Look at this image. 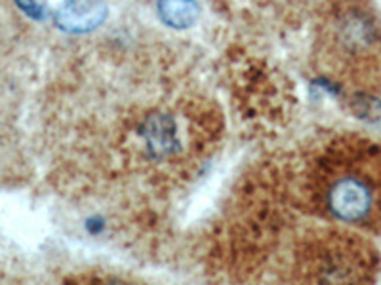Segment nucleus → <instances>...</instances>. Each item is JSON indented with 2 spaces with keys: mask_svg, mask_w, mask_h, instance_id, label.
<instances>
[{
  "mask_svg": "<svg viewBox=\"0 0 381 285\" xmlns=\"http://www.w3.org/2000/svg\"><path fill=\"white\" fill-rule=\"evenodd\" d=\"M290 200L318 221L381 236V142L351 130L311 137L290 167Z\"/></svg>",
  "mask_w": 381,
  "mask_h": 285,
  "instance_id": "2",
  "label": "nucleus"
},
{
  "mask_svg": "<svg viewBox=\"0 0 381 285\" xmlns=\"http://www.w3.org/2000/svg\"><path fill=\"white\" fill-rule=\"evenodd\" d=\"M311 68L343 99L381 95V11L374 0H324L313 28Z\"/></svg>",
  "mask_w": 381,
  "mask_h": 285,
  "instance_id": "3",
  "label": "nucleus"
},
{
  "mask_svg": "<svg viewBox=\"0 0 381 285\" xmlns=\"http://www.w3.org/2000/svg\"><path fill=\"white\" fill-rule=\"evenodd\" d=\"M116 71L65 93L58 116L65 177L133 198L178 190L218 148L220 108L185 74L156 68V59L147 71Z\"/></svg>",
  "mask_w": 381,
  "mask_h": 285,
  "instance_id": "1",
  "label": "nucleus"
},
{
  "mask_svg": "<svg viewBox=\"0 0 381 285\" xmlns=\"http://www.w3.org/2000/svg\"><path fill=\"white\" fill-rule=\"evenodd\" d=\"M288 270L290 281L374 284L381 256L377 247L357 230L326 222L295 236Z\"/></svg>",
  "mask_w": 381,
  "mask_h": 285,
  "instance_id": "4",
  "label": "nucleus"
},
{
  "mask_svg": "<svg viewBox=\"0 0 381 285\" xmlns=\"http://www.w3.org/2000/svg\"><path fill=\"white\" fill-rule=\"evenodd\" d=\"M349 108L357 118L368 120L372 124H381V101L377 95H351L343 99Z\"/></svg>",
  "mask_w": 381,
  "mask_h": 285,
  "instance_id": "5",
  "label": "nucleus"
}]
</instances>
